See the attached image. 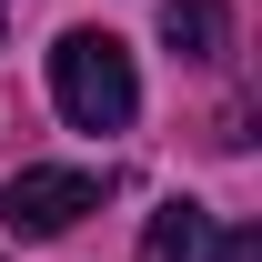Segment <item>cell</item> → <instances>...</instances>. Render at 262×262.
<instances>
[{
	"label": "cell",
	"instance_id": "7a4b0ae2",
	"mask_svg": "<svg viewBox=\"0 0 262 262\" xmlns=\"http://www.w3.org/2000/svg\"><path fill=\"white\" fill-rule=\"evenodd\" d=\"M81 212H101V171H81V162H31L0 192V232H20V242H51Z\"/></svg>",
	"mask_w": 262,
	"mask_h": 262
},
{
	"label": "cell",
	"instance_id": "277c9868",
	"mask_svg": "<svg viewBox=\"0 0 262 262\" xmlns=\"http://www.w3.org/2000/svg\"><path fill=\"white\" fill-rule=\"evenodd\" d=\"M162 40L182 51V61H222V51H232V10H222V0H171V10H162Z\"/></svg>",
	"mask_w": 262,
	"mask_h": 262
},
{
	"label": "cell",
	"instance_id": "6da1fadb",
	"mask_svg": "<svg viewBox=\"0 0 262 262\" xmlns=\"http://www.w3.org/2000/svg\"><path fill=\"white\" fill-rule=\"evenodd\" d=\"M51 101H61L71 131H131L141 111V71L111 31H61L51 40Z\"/></svg>",
	"mask_w": 262,
	"mask_h": 262
},
{
	"label": "cell",
	"instance_id": "5b68a950",
	"mask_svg": "<svg viewBox=\"0 0 262 262\" xmlns=\"http://www.w3.org/2000/svg\"><path fill=\"white\" fill-rule=\"evenodd\" d=\"M222 262H262V232H222Z\"/></svg>",
	"mask_w": 262,
	"mask_h": 262
},
{
	"label": "cell",
	"instance_id": "3957f363",
	"mask_svg": "<svg viewBox=\"0 0 262 262\" xmlns=\"http://www.w3.org/2000/svg\"><path fill=\"white\" fill-rule=\"evenodd\" d=\"M141 262H222V222L202 202H162L141 222Z\"/></svg>",
	"mask_w": 262,
	"mask_h": 262
}]
</instances>
